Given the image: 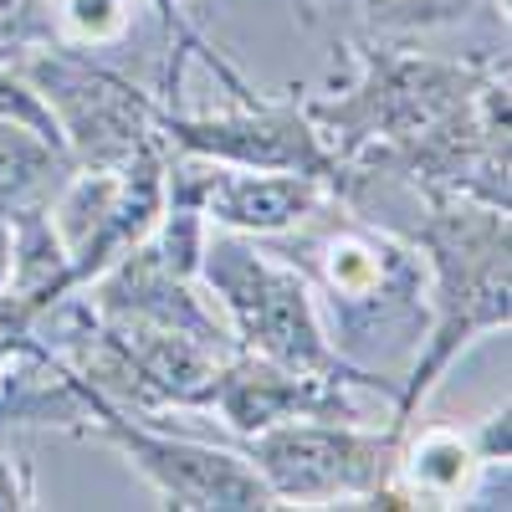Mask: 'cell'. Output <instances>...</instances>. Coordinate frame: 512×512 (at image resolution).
<instances>
[{"mask_svg": "<svg viewBox=\"0 0 512 512\" xmlns=\"http://www.w3.org/2000/svg\"><path fill=\"white\" fill-rule=\"evenodd\" d=\"M410 236L425 262V344L395 390L390 425L410 431L425 395L441 384L451 359L482 333L507 328L512 318V221L507 210L446 195L420 200L410 195Z\"/></svg>", "mask_w": 512, "mask_h": 512, "instance_id": "cell-1", "label": "cell"}, {"mask_svg": "<svg viewBox=\"0 0 512 512\" xmlns=\"http://www.w3.org/2000/svg\"><path fill=\"white\" fill-rule=\"evenodd\" d=\"M277 256L303 272L333 318V344H374L379 333L425 323V262L410 236L379 226L333 190L303 226L282 231Z\"/></svg>", "mask_w": 512, "mask_h": 512, "instance_id": "cell-2", "label": "cell"}, {"mask_svg": "<svg viewBox=\"0 0 512 512\" xmlns=\"http://www.w3.org/2000/svg\"><path fill=\"white\" fill-rule=\"evenodd\" d=\"M200 282L226 308V328L236 338V349L262 354V359L297 369V374H328V379H354V384H369V390H384L379 374L359 369L333 344L313 287L303 282V272L287 256L256 246L241 231H226V226L210 231L205 226Z\"/></svg>", "mask_w": 512, "mask_h": 512, "instance_id": "cell-3", "label": "cell"}, {"mask_svg": "<svg viewBox=\"0 0 512 512\" xmlns=\"http://www.w3.org/2000/svg\"><path fill=\"white\" fill-rule=\"evenodd\" d=\"M354 62H359L354 88H344L338 98L303 103L333 164H354V159L410 144L415 134H425L431 123H441L451 108L472 98L497 57L446 62V57L390 47L384 36H359Z\"/></svg>", "mask_w": 512, "mask_h": 512, "instance_id": "cell-4", "label": "cell"}, {"mask_svg": "<svg viewBox=\"0 0 512 512\" xmlns=\"http://www.w3.org/2000/svg\"><path fill=\"white\" fill-rule=\"evenodd\" d=\"M400 436L405 431L395 425L374 431L364 420H282L256 436H241V456L256 466L277 507H410L395 487Z\"/></svg>", "mask_w": 512, "mask_h": 512, "instance_id": "cell-5", "label": "cell"}, {"mask_svg": "<svg viewBox=\"0 0 512 512\" xmlns=\"http://www.w3.org/2000/svg\"><path fill=\"white\" fill-rule=\"evenodd\" d=\"M16 67L36 88V98L47 103L77 169H118L164 149L159 139L164 103L134 88L123 72L103 67L88 47L47 41V47L16 52Z\"/></svg>", "mask_w": 512, "mask_h": 512, "instance_id": "cell-6", "label": "cell"}, {"mask_svg": "<svg viewBox=\"0 0 512 512\" xmlns=\"http://www.w3.org/2000/svg\"><path fill=\"white\" fill-rule=\"evenodd\" d=\"M77 431L118 446L149 477L159 507L169 512H272L277 507V497L267 492V482L256 477V466L241 451L164 436L154 431V420H139V415L118 410L113 400H103L88 379H82Z\"/></svg>", "mask_w": 512, "mask_h": 512, "instance_id": "cell-7", "label": "cell"}, {"mask_svg": "<svg viewBox=\"0 0 512 512\" xmlns=\"http://www.w3.org/2000/svg\"><path fill=\"white\" fill-rule=\"evenodd\" d=\"M164 216V149L118 164L77 169L52 205V231L67 256L72 287H88L128 246H139Z\"/></svg>", "mask_w": 512, "mask_h": 512, "instance_id": "cell-8", "label": "cell"}, {"mask_svg": "<svg viewBox=\"0 0 512 512\" xmlns=\"http://www.w3.org/2000/svg\"><path fill=\"white\" fill-rule=\"evenodd\" d=\"M159 139L175 154H200L236 169H287V175H313V180H333L338 169L297 98H251L236 103L231 113H205V118L164 108Z\"/></svg>", "mask_w": 512, "mask_h": 512, "instance_id": "cell-9", "label": "cell"}, {"mask_svg": "<svg viewBox=\"0 0 512 512\" xmlns=\"http://www.w3.org/2000/svg\"><path fill=\"white\" fill-rule=\"evenodd\" d=\"M164 200L200 210L205 226L216 221L241 236H282L328 200V180L287 175V169H236L164 149Z\"/></svg>", "mask_w": 512, "mask_h": 512, "instance_id": "cell-10", "label": "cell"}, {"mask_svg": "<svg viewBox=\"0 0 512 512\" xmlns=\"http://www.w3.org/2000/svg\"><path fill=\"white\" fill-rule=\"evenodd\" d=\"M359 390H369V384L328 379V374H297V369H282L262 354L236 349L231 359H221L205 410H216L226 420V431L256 436V431L282 425V420H364Z\"/></svg>", "mask_w": 512, "mask_h": 512, "instance_id": "cell-11", "label": "cell"}, {"mask_svg": "<svg viewBox=\"0 0 512 512\" xmlns=\"http://www.w3.org/2000/svg\"><path fill=\"white\" fill-rule=\"evenodd\" d=\"M507 466V410H497L492 420H482L477 436L446 431L431 425L420 436H400V456H395V487L410 507H456L472 492L477 472Z\"/></svg>", "mask_w": 512, "mask_h": 512, "instance_id": "cell-12", "label": "cell"}, {"mask_svg": "<svg viewBox=\"0 0 512 512\" xmlns=\"http://www.w3.org/2000/svg\"><path fill=\"white\" fill-rule=\"evenodd\" d=\"M77 175L67 144L36 134V128L0 118V226L11 231V246L52 241V205Z\"/></svg>", "mask_w": 512, "mask_h": 512, "instance_id": "cell-13", "label": "cell"}, {"mask_svg": "<svg viewBox=\"0 0 512 512\" xmlns=\"http://www.w3.org/2000/svg\"><path fill=\"white\" fill-rule=\"evenodd\" d=\"M154 6V16H159V26H164V47H169V62H164V82H159V103L164 108H175V88H180V77H185V67L190 62H200L210 77L221 82V88L236 98V103H251V98H262L251 88V82L210 47V41L190 26V16H185V0H149Z\"/></svg>", "mask_w": 512, "mask_h": 512, "instance_id": "cell-14", "label": "cell"}, {"mask_svg": "<svg viewBox=\"0 0 512 512\" xmlns=\"http://www.w3.org/2000/svg\"><path fill=\"white\" fill-rule=\"evenodd\" d=\"M313 11H349L369 36H410V31H436L456 26L472 11L492 6V0H303Z\"/></svg>", "mask_w": 512, "mask_h": 512, "instance_id": "cell-15", "label": "cell"}, {"mask_svg": "<svg viewBox=\"0 0 512 512\" xmlns=\"http://www.w3.org/2000/svg\"><path fill=\"white\" fill-rule=\"evenodd\" d=\"M52 26L72 47H108L128 36V0H52Z\"/></svg>", "mask_w": 512, "mask_h": 512, "instance_id": "cell-16", "label": "cell"}, {"mask_svg": "<svg viewBox=\"0 0 512 512\" xmlns=\"http://www.w3.org/2000/svg\"><path fill=\"white\" fill-rule=\"evenodd\" d=\"M47 41H57L52 0H0V47L26 52V47H47Z\"/></svg>", "mask_w": 512, "mask_h": 512, "instance_id": "cell-17", "label": "cell"}, {"mask_svg": "<svg viewBox=\"0 0 512 512\" xmlns=\"http://www.w3.org/2000/svg\"><path fill=\"white\" fill-rule=\"evenodd\" d=\"M36 507V482H31V466H16L0 456V512H21Z\"/></svg>", "mask_w": 512, "mask_h": 512, "instance_id": "cell-18", "label": "cell"}, {"mask_svg": "<svg viewBox=\"0 0 512 512\" xmlns=\"http://www.w3.org/2000/svg\"><path fill=\"white\" fill-rule=\"evenodd\" d=\"M11 282V231L0 226V287Z\"/></svg>", "mask_w": 512, "mask_h": 512, "instance_id": "cell-19", "label": "cell"}]
</instances>
